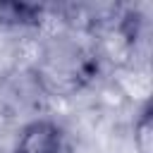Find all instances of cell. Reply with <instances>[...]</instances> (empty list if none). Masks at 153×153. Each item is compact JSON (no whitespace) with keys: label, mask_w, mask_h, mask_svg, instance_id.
Here are the masks:
<instances>
[{"label":"cell","mask_w":153,"mask_h":153,"mask_svg":"<svg viewBox=\"0 0 153 153\" xmlns=\"http://www.w3.org/2000/svg\"><path fill=\"white\" fill-rule=\"evenodd\" d=\"M93 74L91 57L72 41H55L45 48L38 65V76L48 91L72 93Z\"/></svg>","instance_id":"1"},{"label":"cell","mask_w":153,"mask_h":153,"mask_svg":"<svg viewBox=\"0 0 153 153\" xmlns=\"http://www.w3.org/2000/svg\"><path fill=\"white\" fill-rule=\"evenodd\" d=\"M12 153H65V131L53 120H33L19 131Z\"/></svg>","instance_id":"2"},{"label":"cell","mask_w":153,"mask_h":153,"mask_svg":"<svg viewBox=\"0 0 153 153\" xmlns=\"http://www.w3.org/2000/svg\"><path fill=\"white\" fill-rule=\"evenodd\" d=\"M43 7L29 2H0V24L10 26H36L41 22Z\"/></svg>","instance_id":"3"},{"label":"cell","mask_w":153,"mask_h":153,"mask_svg":"<svg viewBox=\"0 0 153 153\" xmlns=\"http://www.w3.org/2000/svg\"><path fill=\"white\" fill-rule=\"evenodd\" d=\"M136 146L141 153H151V110L148 108L136 122Z\"/></svg>","instance_id":"4"}]
</instances>
